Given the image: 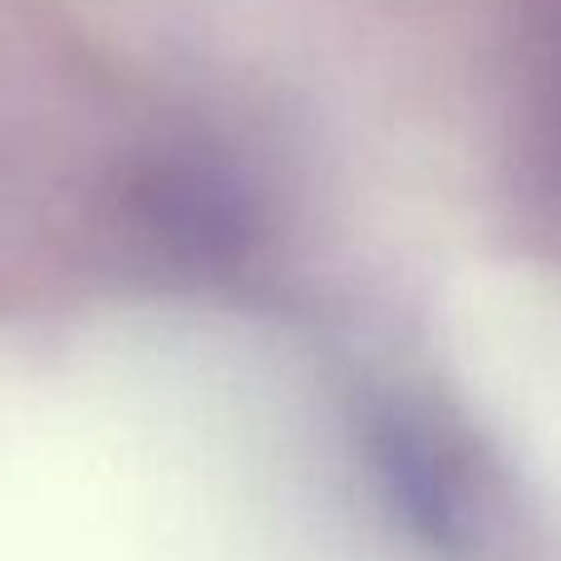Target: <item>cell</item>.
<instances>
[]
</instances>
